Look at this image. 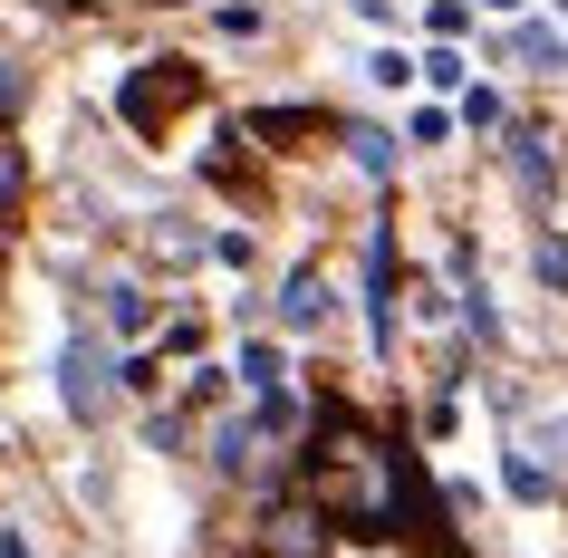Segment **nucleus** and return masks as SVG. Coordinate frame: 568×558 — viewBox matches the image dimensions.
Returning <instances> with one entry per match:
<instances>
[{"label": "nucleus", "instance_id": "obj_1", "mask_svg": "<svg viewBox=\"0 0 568 558\" xmlns=\"http://www.w3.org/2000/svg\"><path fill=\"white\" fill-rule=\"evenodd\" d=\"M290 481L328 529L347 539H405V491H415V453L386 434H366L347 405L308 414V443L290 453Z\"/></svg>", "mask_w": 568, "mask_h": 558}, {"label": "nucleus", "instance_id": "obj_2", "mask_svg": "<svg viewBox=\"0 0 568 558\" xmlns=\"http://www.w3.org/2000/svg\"><path fill=\"white\" fill-rule=\"evenodd\" d=\"M125 395V347L116 337H97V327H68V347H59V405L78 434H97L106 414H116Z\"/></svg>", "mask_w": 568, "mask_h": 558}, {"label": "nucleus", "instance_id": "obj_3", "mask_svg": "<svg viewBox=\"0 0 568 558\" xmlns=\"http://www.w3.org/2000/svg\"><path fill=\"white\" fill-rule=\"evenodd\" d=\"M193 97H203V68H193V59H145V68L116 88V116L135 125V135H164V116L193 106Z\"/></svg>", "mask_w": 568, "mask_h": 558}, {"label": "nucleus", "instance_id": "obj_4", "mask_svg": "<svg viewBox=\"0 0 568 558\" xmlns=\"http://www.w3.org/2000/svg\"><path fill=\"white\" fill-rule=\"evenodd\" d=\"M395 318H405V251H395V222L366 232V347L395 356Z\"/></svg>", "mask_w": 568, "mask_h": 558}, {"label": "nucleus", "instance_id": "obj_5", "mask_svg": "<svg viewBox=\"0 0 568 558\" xmlns=\"http://www.w3.org/2000/svg\"><path fill=\"white\" fill-rule=\"evenodd\" d=\"M501 174H510V193H520L530 212L559 203V154H549V125H510V135H501Z\"/></svg>", "mask_w": 568, "mask_h": 558}, {"label": "nucleus", "instance_id": "obj_6", "mask_svg": "<svg viewBox=\"0 0 568 558\" xmlns=\"http://www.w3.org/2000/svg\"><path fill=\"white\" fill-rule=\"evenodd\" d=\"M328 270L318 261H300L290 270V280H280V298H270V318H280V337H318V327H328Z\"/></svg>", "mask_w": 568, "mask_h": 558}, {"label": "nucleus", "instance_id": "obj_7", "mask_svg": "<svg viewBox=\"0 0 568 558\" xmlns=\"http://www.w3.org/2000/svg\"><path fill=\"white\" fill-rule=\"evenodd\" d=\"M337 145H347V164H357L366 183H395V145H405V135H386V125H366V116H337Z\"/></svg>", "mask_w": 568, "mask_h": 558}, {"label": "nucleus", "instance_id": "obj_8", "mask_svg": "<svg viewBox=\"0 0 568 558\" xmlns=\"http://www.w3.org/2000/svg\"><path fill=\"white\" fill-rule=\"evenodd\" d=\"M106 337L135 356V337H154V290L145 280H106Z\"/></svg>", "mask_w": 568, "mask_h": 558}, {"label": "nucleus", "instance_id": "obj_9", "mask_svg": "<svg viewBox=\"0 0 568 558\" xmlns=\"http://www.w3.org/2000/svg\"><path fill=\"white\" fill-rule=\"evenodd\" d=\"M232 376H241V395H251V405H261V395H290V356H280V337H241Z\"/></svg>", "mask_w": 568, "mask_h": 558}, {"label": "nucleus", "instance_id": "obj_10", "mask_svg": "<svg viewBox=\"0 0 568 558\" xmlns=\"http://www.w3.org/2000/svg\"><path fill=\"white\" fill-rule=\"evenodd\" d=\"M501 491L539 510V500H559V471H549V463H530V453H501Z\"/></svg>", "mask_w": 568, "mask_h": 558}, {"label": "nucleus", "instance_id": "obj_11", "mask_svg": "<svg viewBox=\"0 0 568 558\" xmlns=\"http://www.w3.org/2000/svg\"><path fill=\"white\" fill-rule=\"evenodd\" d=\"M318 125H328V106H261V116H251V135H261V145H280V135H318Z\"/></svg>", "mask_w": 568, "mask_h": 558}, {"label": "nucleus", "instance_id": "obj_12", "mask_svg": "<svg viewBox=\"0 0 568 558\" xmlns=\"http://www.w3.org/2000/svg\"><path fill=\"white\" fill-rule=\"evenodd\" d=\"M510 59H530L539 78H559V68H568V39H559V30H530V20H520V30H510Z\"/></svg>", "mask_w": 568, "mask_h": 558}, {"label": "nucleus", "instance_id": "obj_13", "mask_svg": "<svg viewBox=\"0 0 568 558\" xmlns=\"http://www.w3.org/2000/svg\"><path fill=\"white\" fill-rule=\"evenodd\" d=\"M424 88H463V78H473V59H463V49H453V39H434V49H424V68H415Z\"/></svg>", "mask_w": 568, "mask_h": 558}, {"label": "nucleus", "instance_id": "obj_14", "mask_svg": "<svg viewBox=\"0 0 568 558\" xmlns=\"http://www.w3.org/2000/svg\"><path fill=\"white\" fill-rule=\"evenodd\" d=\"M530 270H539V290H549V298H568V241H559V232H539Z\"/></svg>", "mask_w": 568, "mask_h": 558}, {"label": "nucleus", "instance_id": "obj_15", "mask_svg": "<svg viewBox=\"0 0 568 558\" xmlns=\"http://www.w3.org/2000/svg\"><path fill=\"white\" fill-rule=\"evenodd\" d=\"M212 30H222V39H261V30H270V10H251V0H222V10H212Z\"/></svg>", "mask_w": 568, "mask_h": 558}, {"label": "nucleus", "instance_id": "obj_16", "mask_svg": "<svg viewBox=\"0 0 568 558\" xmlns=\"http://www.w3.org/2000/svg\"><path fill=\"white\" fill-rule=\"evenodd\" d=\"M463 125H481V135H510V106H501L491 88H473V97H463Z\"/></svg>", "mask_w": 568, "mask_h": 558}, {"label": "nucleus", "instance_id": "obj_17", "mask_svg": "<svg viewBox=\"0 0 568 558\" xmlns=\"http://www.w3.org/2000/svg\"><path fill=\"white\" fill-rule=\"evenodd\" d=\"M20 193H30V154H20L10 135H0V212L20 203Z\"/></svg>", "mask_w": 568, "mask_h": 558}, {"label": "nucleus", "instance_id": "obj_18", "mask_svg": "<svg viewBox=\"0 0 568 558\" xmlns=\"http://www.w3.org/2000/svg\"><path fill=\"white\" fill-rule=\"evenodd\" d=\"M154 261H174V270H193V261H203V232H174V222H164V232H154Z\"/></svg>", "mask_w": 568, "mask_h": 558}, {"label": "nucleus", "instance_id": "obj_19", "mask_svg": "<svg viewBox=\"0 0 568 558\" xmlns=\"http://www.w3.org/2000/svg\"><path fill=\"white\" fill-rule=\"evenodd\" d=\"M20 106H30V68H20V59H0V125L20 116Z\"/></svg>", "mask_w": 568, "mask_h": 558}, {"label": "nucleus", "instance_id": "obj_20", "mask_svg": "<svg viewBox=\"0 0 568 558\" xmlns=\"http://www.w3.org/2000/svg\"><path fill=\"white\" fill-rule=\"evenodd\" d=\"M366 78H376V88H415V59H405V49H376V59H366Z\"/></svg>", "mask_w": 568, "mask_h": 558}, {"label": "nucleus", "instance_id": "obj_21", "mask_svg": "<svg viewBox=\"0 0 568 558\" xmlns=\"http://www.w3.org/2000/svg\"><path fill=\"white\" fill-rule=\"evenodd\" d=\"M405 298H415V318H424V327H444V318H453V298L434 290V280H415V290H405Z\"/></svg>", "mask_w": 568, "mask_h": 558}, {"label": "nucleus", "instance_id": "obj_22", "mask_svg": "<svg viewBox=\"0 0 568 558\" xmlns=\"http://www.w3.org/2000/svg\"><path fill=\"white\" fill-rule=\"evenodd\" d=\"M424 20H434V39H463V30H473V10H463V0H434Z\"/></svg>", "mask_w": 568, "mask_h": 558}, {"label": "nucleus", "instance_id": "obj_23", "mask_svg": "<svg viewBox=\"0 0 568 558\" xmlns=\"http://www.w3.org/2000/svg\"><path fill=\"white\" fill-rule=\"evenodd\" d=\"M444 135H453V116H444V106H424V116L405 125V145H444Z\"/></svg>", "mask_w": 568, "mask_h": 558}, {"label": "nucleus", "instance_id": "obj_24", "mask_svg": "<svg viewBox=\"0 0 568 558\" xmlns=\"http://www.w3.org/2000/svg\"><path fill=\"white\" fill-rule=\"evenodd\" d=\"M0 558H30V539H20V529H10V520H0Z\"/></svg>", "mask_w": 568, "mask_h": 558}, {"label": "nucleus", "instance_id": "obj_25", "mask_svg": "<svg viewBox=\"0 0 568 558\" xmlns=\"http://www.w3.org/2000/svg\"><path fill=\"white\" fill-rule=\"evenodd\" d=\"M481 10H501V20H520V0H481Z\"/></svg>", "mask_w": 568, "mask_h": 558}, {"label": "nucleus", "instance_id": "obj_26", "mask_svg": "<svg viewBox=\"0 0 568 558\" xmlns=\"http://www.w3.org/2000/svg\"><path fill=\"white\" fill-rule=\"evenodd\" d=\"M0 463H10V443H0Z\"/></svg>", "mask_w": 568, "mask_h": 558}, {"label": "nucleus", "instance_id": "obj_27", "mask_svg": "<svg viewBox=\"0 0 568 558\" xmlns=\"http://www.w3.org/2000/svg\"><path fill=\"white\" fill-rule=\"evenodd\" d=\"M559 10H568V0H559Z\"/></svg>", "mask_w": 568, "mask_h": 558}, {"label": "nucleus", "instance_id": "obj_28", "mask_svg": "<svg viewBox=\"0 0 568 558\" xmlns=\"http://www.w3.org/2000/svg\"><path fill=\"white\" fill-rule=\"evenodd\" d=\"M261 558H270V549H261Z\"/></svg>", "mask_w": 568, "mask_h": 558}]
</instances>
